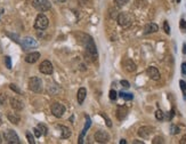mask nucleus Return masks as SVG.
Returning a JSON list of instances; mask_svg holds the SVG:
<instances>
[{
    "mask_svg": "<svg viewBox=\"0 0 186 144\" xmlns=\"http://www.w3.org/2000/svg\"><path fill=\"white\" fill-rule=\"evenodd\" d=\"M81 37H82V39L80 40V42L84 46L86 50L93 56V58H96L97 57V48H96V45L93 38L90 35H84V33H81Z\"/></svg>",
    "mask_w": 186,
    "mask_h": 144,
    "instance_id": "nucleus-1",
    "label": "nucleus"
},
{
    "mask_svg": "<svg viewBox=\"0 0 186 144\" xmlns=\"http://www.w3.org/2000/svg\"><path fill=\"white\" fill-rule=\"evenodd\" d=\"M116 21L119 23L120 26L122 28H129L131 23H133V16L129 14V13H120L116 17Z\"/></svg>",
    "mask_w": 186,
    "mask_h": 144,
    "instance_id": "nucleus-2",
    "label": "nucleus"
},
{
    "mask_svg": "<svg viewBox=\"0 0 186 144\" xmlns=\"http://www.w3.org/2000/svg\"><path fill=\"white\" fill-rule=\"evenodd\" d=\"M32 6L40 13L49 11L52 8V4H50L49 0H33L32 1Z\"/></svg>",
    "mask_w": 186,
    "mask_h": 144,
    "instance_id": "nucleus-3",
    "label": "nucleus"
},
{
    "mask_svg": "<svg viewBox=\"0 0 186 144\" xmlns=\"http://www.w3.org/2000/svg\"><path fill=\"white\" fill-rule=\"evenodd\" d=\"M29 88L30 91L34 93H41L42 91V80L39 77H32L29 80Z\"/></svg>",
    "mask_w": 186,
    "mask_h": 144,
    "instance_id": "nucleus-4",
    "label": "nucleus"
},
{
    "mask_svg": "<svg viewBox=\"0 0 186 144\" xmlns=\"http://www.w3.org/2000/svg\"><path fill=\"white\" fill-rule=\"evenodd\" d=\"M4 140L9 144H20L21 141L18 138L17 134L15 133V130L7 129L4 132Z\"/></svg>",
    "mask_w": 186,
    "mask_h": 144,
    "instance_id": "nucleus-5",
    "label": "nucleus"
},
{
    "mask_svg": "<svg viewBox=\"0 0 186 144\" xmlns=\"http://www.w3.org/2000/svg\"><path fill=\"white\" fill-rule=\"evenodd\" d=\"M48 24H49V21H48L47 16L43 14H39L37 16V18H35L34 28L37 30H46L48 28Z\"/></svg>",
    "mask_w": 186,
    "mask_h": 144,
    "instance_id": "nucleus-6",
    "label": "nucleus"
},
{
    "mask_svg": "<svg viewBox=\"0 0 186 144\" xmlns=\"http://www.w3.org/2000/svg\"><path fill=\"white\" fill-rule=\"evenodd\" d=\"M21 46L23 50H30L35 48V47H38V42L35 41L33 38H31V37H25V38L22 39Z\"/></svg>",
    "mask_w": 186,
    "mask_h": 144,
    "instance_id": "nucleus-7",
    "label": "nucleus"
},
{
    "mask_svg": "<svg viewBox=\"0 0 186 144\" xmlns=\"http://www.w3.org/2000/svg\"><path fill=\"white\" fill-rule=\"evenodd\" d=\"M50 109H52V113H53L56 118H61V117L64 114V112H65V106H64L63 104L57 103V102L54 103Z\"/></svg>",
    "mask_w": 186,
    "mask_h": 144,
    "instance_id": "nucleus-8",
    "label": "nucleus"
},
{
    "mask_svg": "<svg viewBox=\"0 0 186 144\" xmlns=\"http://www.w3.org/2000/svg\"><path fill=\"white\" fill-rule=\"evenodd\" d=\"M39 71L43 74H52L54 71V67L52 62L49 61H43L41 64H40V67H39Z\"/></svg>",
    "mask_w": 186,
    "mask_h": 144,
    "instance_id": "nucleus-9",
    "label": "nucleus"
},
{
    "mask_svg": "<svg viewBox=\"0 0 186 144\" xmlns=\"http://www.w3.org/2000/svg\"><path fill=\"white\" fill-rule=\"evenodd\" d=\"M94 137H95L96 142H98V143H107L110 141V135L104 130H97Z\"/></svg>",
    "mask_w": 186,
    "mask_h": 144,
    "instance_id": "nucleus-10",
    "label": "nucleus"
},
{
    "mask_svg": "<svg viewBox=\"0 0 186 144\" xmlns=\"http://www.w3.org/2000/svg\"><path fill=\"white\" fill-rule=\"evenodd\" d=\"M122 67L123 69L126 71H128V72H135L137 69L136 64L134 63V61L130 60V58H125V60L122 61Z\"/></svg>",
    "mask_w": 186,
    "mask_h": 144,
    "instance_id": "nucleus-11",
    "label": "nucleus"
},
{
    "mask_svg": "<svg viewBox=\"0 0 186 144\" xmlns=\"http://www.w3.org/2000/svg\"><path fill=\"white\" fill-rule=\"evenodd\" d=\"M146 73H147V76L151 78L152 80L158 81L160 79V72H159V70L155 67H148L147 70H146Z\"/></svg>",
    "mask_w": 186,
    "mask_h": 144,
    "instance_id": "nucleus-12",
    "label": "nucleus"
},
{
    "mask_svg": "<svg viewBox=\"0 0 186 144\" xmlns=\"http://www.w3.org/2000/svg\"><path fill=\"white\" fill-rule=\"evenodd\" d=\"M127 114H128V109H127L126 106L123 105H119L118 106V109H116V118L119 120H125L126 119Z\"/></svg>",
    "mask_w": 186,
    "mask_h": 144,
    "instance_id": "nucleus-13",
    "label": "nucleus"
},
{
    "mask_svg": "<svg viewBox=\"0 0 186 144\" xmlns=\"http://www.w3.org/2000/svg\"><path fill=\"white\" fill-rule=\"evenodd\" d=\"M11 106L14 110H16V111H21V110H23V108H24V104H23V102H22L21 100L16 99V97H11Z\"/></svg>",
    "mask_w": 186,
    "mask_h": 144,
    "instance_id": "nucleus-14",
    "label": "nucleus"
},
{
    "mask_svg": "<svg viewBox=\"0 0 186 144\" xmlns=\"http://www.w3.org/2000/svg\"><path fill=\"white\" fill-rule=\"evenodd\" d=\"M152 127H148V126H143L141 127L139 129H138V135L143 138H148L150 135L152 134Z\"/></svg>",
    "mask_w": 186,
    "mask_h": 144,
    "instance_id": "nucleus-15",
    "label": "nucleus"
},
{
    "mask_svg": "<svg viewBox=\"0 0 186 144\" xmlns=\"http://www.w3.org/2000/svg\"><path fill=\"white\" fill-rule=\"evenodd\" d=\"M39 58H40V53H38V52H33V53H30L25 56V62H26V63H30V64H33V63H35Z\"/></svg>",
    "mask_w": 186,
    "mask_h": 144,
    "instance_id": "nucleus-16",
    "label": "nucleus"
},
{
    "mask_svg": "<svg viewBox=\"0 0 186 144\" xmlns=\"http://www.w3.org/2000/svg\"><path fill=\"white\" fill-rule=\"evenodd\" d=\"M56 128L61 130V138H69V137L71 136V130H70V128H67L66 126L57 125Z\"/></svg>",
    "mask_w": 186,
    "mask_h": 144,
    "instance_id": "nucleus-17",
    "label": "nucleus"
},
{
    "mask_svg": "<svg viewBox=\"0 0 186 144\" xmlns=\"http://www.w3.org/2000/svg\"><path fill=\"white\" fill-rule=\"evenodd\" d=\"M159 30V26L158 24H155V23H147V24L145 25L144 28V33L145 35H151V33H154Z\"/></svg>",
    "mask_w": 186,
    "mask_h": 144,
    "instance_id": "nucleus-18",
    "label": "nucleus"
},
{
    "mask_svg": "<svg viewBox=\"0 0 186 144\" xmlns=\"http://www.w3.org/2000/svg\"><path fill=\"white\" fill-rule=\"evenodd\" d=\"M86 95H87V91H86V88H84V87L79 88L78 94H77V100H78V103H79L80 105L84 103V99H86Z\"/></svg>",
    "mask_w": 186,
    "mask_h": 144,
    "instance_id": "nucleus-19",
    "label": "nucleus"
},
{
    "mask_svg": "<svg viewBox=\"0 0 186 144\" xmlns=\"http://www.w3.org/2000/svg\"><path fill=\"white\" fill-rule=\"evenodd\" d=\"M7 118H8V120H9L11 123H14V125H17V123H20V117L14 114V113H8Z\"/></svg>",
    "mask_w": 186,
    "mask_h": 144,
    "instance_id": "nucleus-20",
    "label": "nucleus"
},
{
    "mask_svg": "<svg viewBox=\"0 0 186 144\" xmlns=\"http://www.w3.org/2000/svg\"><path fill=\"white\" fill-rule=\"evenodd\" d=\"M119 95H120V97L123 99L125 101H131V100L134 99V95L130 94V93H123V91H121Z\"/></svg>",
    "mask_w": 186,
    "mask_h": 144,
    "instance_id": "nucleus-21",
    "label": "nucleus"
},
{
    "mask_svg": "<svg viewBox=\"0 0 186 144\" xmlns=\"http://www.w3.org/2000/svg\"><path fill=\"white\" fill-rule=\"evenodd\" d=\"M155 118L158 120H163L165 119V113H163V111L162 110H157V112H155Z\"/></svg>",
    "mask_w": 186,
    "mask_h": 144,
    "instance_id": "nucleus-22",
    "label": "nucleus"
},
{
    "mask_svg": "<svg viewBox=\"0 0 186 144\" xmlns=\"http://www.w3.org/2000/svg\"><path fill=\"white\" fill-rule=\"evenodd\" d=\"M129 2V0H114V4L118 6V7H122L125 5H127Z\"/></svg>",
    "mask_w": 186,
    "mask_h": 144,
    "instance_id": "nucleus-23",
    "label": "nucleus"
},
{
    "mask_svg": "<svg viewBox=\"0 0 186 144\" xmlns=\"http://www.w3.org/2000/svg\"><path fill=\"white\" fill-rule=\"evenodd\" d=\"M40 129V132L42 133V135H47V133H48V128L45 126V125H42V123H39L38 126H37Z\"/></svg>",
    "mask_w": 186,
    "mask_h": 144,
    "instance_id": "nucleus-24",
    "label": "nucleus"
},
{
    "mask_svg": "<svg viewBox=\"0 0 186 144\" xmlns=\"http://www.w3.org/2000/svg\"><path fill=\"white\" fill-rule=\"evenodd\" d=\"M179 85H180V89L183 91V94H184V99H186V81L180 80Z\"/></svg>",
    "mask_w": 186,
    "mask_h": 144,
    "instance_id": "nucleus-25",
    "label": "nucleus"
},
{
    "mask_svg": "<svg viewBox=\"0 0 186 144\" xmlns=\"http://www.w3.org/2000/svg\"><path fill=\"white\" fill-rule=\"evenodd\" d=\"M5 64H6V67L8 70L11 69V58L9 56H5Z\"/></svg>",
    "mask_w": 186,
    "mask_h": 144,
    "instance_id": "nucleus-26",
    "label": "nucleus"
},
{
    "mask_svg": "<svg viewBox=\"0 0 186 144\" xmlns=\"http://www.w3.org/2000/svg\"><path fill=\"white\" fill-rule=\"evenodd\" d=\"M118 99V93H116V91H110V100L111 101H116V100Z\"/></svg>",
    "mask_w": 186,
    "mask_h": 144,
    "instance_id": "nucleus-27",
    "label": "nucleus"
},
{
    "mask_svg": "<svg viewBox=\"0 0 186 144\" xmlns=\"http://www.w3.org/2000/svg\"><path fill=\"white\" fill-rule=\"evenodd\" d=\"M170 133L172 134V135H176V134L179 133V128L176 125H171L170 126Z\"/></svg>",
    "mask_w": 186,
    "mask_h": 144,
    "instance_id": "nucleus-28",
    "label": "nucleus"
},
{
    "mask_svg": "<svg viewBox=\"0 0 186 144\" xmlns=\"http://www.w3.org/2000/svg\"><path fill=\"white\" fill-rule=\"evenodd\" d=\"M26 138H28L29 143H30V144H34L35 143L34 138H33V136H32V134L30 133V132H26Z\"/></svg>",
    "mask_w": 186,
    "mask_h": 144,
    "instance_id": "nucleus-29",
    "label": "nucleus"
},
{
    "mask_svg": "<svg viewBox=\"0 0 186 144\" xmlns=\"http://www.w3.org/2000/svg\"><path fill=\"white\" fill-rule=\"evenodd\" d=\"M163 30L167 35H170V26H169V23L167 21L163 22Z\"/></svg>",
    "mask_w": 186,
    "mask_h": 144,
    "instance_id": "nucleus-30",
    "label": "nucleus"
},
{
    "mask_svg": "<svg viewBox=\"0 0 186 144\" xmlns=\"http://www.w3.org/2000/svg\"><path fill=\"white\" fill-rule=\"evenodd\" d=\"M9 88H11V91H14L15 93H17V94H21V89H20V88H18L15 84H11V85H9Z\"/></svg>",
    "mask_w": 186,
    "mask_h": 144,
    "instance_id": "nucleus-31",
    "label": "nucleus"
},
{
    "mask_svg": "<svg viewBox=\"0 0 186 144\" xmlns=\"http://www.w3.org/2000/svg\"><path fill=\"white\" fill-rule=\"evenodd\" d=\"M174 116H175V110L171 109L168 112V114H167V117H166V119H167V120H171L172 118H174Z\"/></svg>",
    "mask_w": 186,
    "mask_h": 144,
    "instance_id": "nucleus-32",
    "label": "nucleus"
},
{
    "mask_svg": "<svg viewBox=\"0 0 186 144\" xmlns=\"http://www.w3.org/2000/svg\"><path fill=\"white\" fill-rule=\"evenodd\" d=\"M152 143H153V144H158V143H163V138H162V137H160V136L155 137L154 140L152 141Z\"/></svg>",
    "mask_w": 186,
    "mask_h": 144,
    "instance_id": "nucleus-33",
    "label": "nucleus"
},
{
    "mask_svg": "<svg viewBox=\"0 0 186 144\" xmlns=\"http://www.w3.org/2000/svg\"><path fill=\"white\" fill-rule=\"evenodd\" d=\"M120 84H121V86H122V87H125V88H129L130 87V84L127 80H121V81H120Z\"/></svg>",
    "mask_w": 186,
    "mask_h": 144,
    "instance_id": "nucleus-34",
    "label": "nucleus"
},
{
    "mask_svg": "<svg viewBox=\"0 0 186 144\" xmlns=\"http://www.w3.org/2000/svg\"><path fill=\"white\" fill-rule=\"evenodd\" d=\"M179 26H180V29H182L183 31H186V21L185 20H182V21H180Z\"/></svg>",
    "mask_w": 186,
    "mask_h": 144,
    "instance_id": "nucleus-35",
    "label": "nucleus"
},
{
    "mask_svg": "<svg viewBox=\"0 0 186 144\" xmlns=\"http://www.w3.org/2000/svg\"><path fill=\"white\" fill-rule=\"evenodd\" d=\"M33 132H34V135H35L37 137H40V136L42 135V133L40 132V129H39L38 127H35L34 129H33Z\"/></svg>",
    "mask_w": 186,
    "mask_h": 144,
    "instance_id": "nucleus-36",
    "label": "nucleus"
},
{
    "mask_svg": "<svg viewBox=\"0 0 186 144\" xmlns=\"http://www.w3.org/2000/svg\"><path fill=\"white\" fill-rule=\"evenodd\" d=\"M102 116L104 117V119L106 120V125H107V126H109V127H112V123H111V120H110L109 118H107V117H105V116H104V114H103V113H102Z\"/></svg>",
    "mask_w": 186,
    "mask_h": 144,
    "instance_id": "nucleus-37",
    "label": "nucleus"
},
{
    "mask_svg": "<svg viewBox=\"0 0 186 144\" xmlns=\"http://www.w3.org/2000/svg\"><path fill=\"white\" fill-rule=\"evenodd\" d=\"M182 73L183 74H186V63H183L182 64Z\"/></svg>",
    "mask_w": 186,
    "mask_h": 144,
    "instance_id": "nucleus-38",
    "label": "nucleus"
},
{
    "mask_svg": "<svg viewBox=\"0 0 186 144\" xmlns=\"http://www.w3.org/2000/svg\"><path fill=\"white\" fill-rule=\"evenodd\" d=\"M180 144H186V135L182 137V140H180Z\"/></svg>",
    "mask_w": 186,
    "mask_h": 144,
    "instance_id": "nucleus-39",
    "label": "nucleus"
},
{
    "mask_svg": "<svg viewBox=\"0 0 186 144\" xmlns=\"http://www.w3.org/2000/svg\"><path fill=\"white\" fill-rule=\"evenodd\" d=\"M183 54H186V44L183 45Z\"/></svg>",
    "mask_w": 186,
    "mask_h": 144,
    "instance_id": "nucleus-40",
    "label": "nucleus"
},
{
    "mask_svg": "<svg viewBox=\"0 0 186 144\" xmlns=\"http://www.w3.org/2000/svg\"><path fill=\"white\" fill-rule=\"evenodd\" d=\"M126 143H127L126 140H121V141H120V144H126Z\"/></svg>",
    "mask_w": 186,
    "mask_h": 144,
    "instance_id": "nucleus-41",
    "label": "nucleus"
},
{
    "mask_svg": "<svg viewBox=\"0 0 186 144\" xmlns=\"http://www.w3.org/2000/svg\"><path fill=\"white\" fill-rule=\"evenodd\" d=\"M134 143H139V144H143L142 141H134Z\"/></svg>",
    "mask_w": 186,
    "mask_h": 144,
    "instance_id": "nucleus-42",
    "label": "nucleus"
},
{
    "mask_svg": "<svg viewBox=\"0 0 186 144\" xmlns=\"http://www.w3.org/2000/svg\"><path fill=\"white\" fill-rule=\"evenodd\" d=\"M57 1H60V2H64V1H66V0H57Z\"/></svg>",
    "mask_w": 186,
    "mask_h": 144,
    "instance_id": "nucleus-43",
    "label": "nucleus"
},
{
    "mask_svg": "<svg viewBox=\"0 0 186 144\" xmlns=\"http://www.w3.org/2000/svg\"><path fill=\"white\" fill-rule=\"evenodd\" d=\"M1 123H2V121H1V118H0V126H1Z\"/></svg>",
    "mask_w": 186,
    "mask_h": 144,
    "instance_id": "nucleus-44",
    "label": "nucleus"
},
{
    "mask_svg": "<svg viewBox=\"0 0 186 144\" xmlns=\"http://www.w3.org/2000/svg\"><path fill=\"white\" fill-rule=\"evenodd\" d=\"M1 142H2V140H1V136H0V143H1Z\"/></svg>",
    "mask_w": 186,
    "mask_h": 144,
    "instance_id": "nucleus-45",
    "label": "nucleus"
},
{
    "mask_svg": "<svg viewBox=\"0 0 186 144\" xmlns=\"http://www.w3.org/2000/svg\"><path fill=\"white\" fill-rule=\"evenodd\" d=\"M176 1H177V2H180V0H176Z\"/></svg>",
    "mask_w": 186,
    "mask_h": 144,
    "instance_id": "nucleus-46",
    "label": "nucleus"
},
{
    "mask_svg": "<svg viewBox=\"0 0 186 144\" xmlns=\"http://www.w3.org/2000/svg\"><path fill=\"white\" fill-rule=\"evenodd\" d=\"M1 104H2V102H1V100H0V105H1Z\"/></svg>",
    "mask_w": 186,
    "mask_h": 144,
    "instance_id": "nucleus-47",
    "label": "nucleus"
}]
</instances>
